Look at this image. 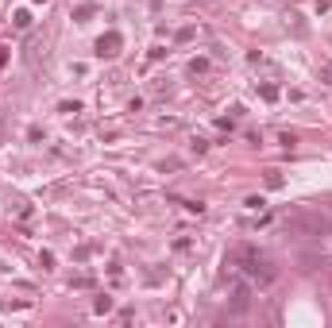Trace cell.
<instances>
[{
  "label": "cell",
  "instance_id": "4",
  "mask_svg": "<svg viewBox=\"0 0 332 328\" xmlns=\"http://www.w3.org/2000/svg\"><path fill=\"white\" fill-rule=\"evenodd\" d=\"M205 69H209V58H193L189 62V74H205Z\"/></svg>",
  "mask_w": 332,
  "mask_h": 328
},
{
  "label": "cell",
  "instance_id": "9",
  "mask_svg": "<svg viewBox=\"0 0 332 328\" xmlns=\"http://www.w3.org/2000/svg\"><path fill=\"white\" fill-rule=\"evenodd\" d=\"M4 62H8V46H0V69H4Z\"/></svg>",
  "mask_w": 332,
  "mask_h": 328
},
{
  "label": "cell",
  "instance_id": "10",
  "mask_svg": "<svg viewBox=\"0 0 332 328\" xmlns=\"http://www.w3.org/2000/svg\"><path fill=\"white\" fill-rule=\"evenodd\" d=\"M35 4H46V0H35Z\"/></svg>",
  "mask_w": 332,
  "mask_h": 328
},
{
  "label": "cell",
  "instance_id": "5",
  "mask_svg": "<svg viewBox=\"0 0 332 328\" xmlns=\"http://www.w3.org/2000/svg\"><path fill=\"white\" fill-rule=\"evenodd\" d=\"M16 27L27 31V27H31V12H16Z\"/></svg>",
  "mask_w": 332,
  "mask_h": 328
},
{
  "label": "cell",
  "instance_id": "2",
  "mask_svg": "<svg viewBox=\"0 0 332 328\" xmlns=\"http://www.w3.org/2000/svg\"><path fill=\"white\" fill-rule=\"evenodd\" d=\"M124 46V35L120 31H105L101 39H97V58H116Z\"/></svg>",
  "mask_w": 332,
  "mask_h": 328
},
{
  "label": "cell",
  "instance_id": "3",
  "mask_svg": "<svg viewBox=\"0 0 332 328\" xmlns=\"http://www.w3.org/2000/svg\"><path fill=\"white\" fill-rule=\"evenodd\" d=\"M244 208H247V213H263V208H267V201H263V197H247Z\"/></svg>",
  "mask_w": 332,
  "mask_h": 328
},
{
  "label": "cell",
  "instance_id": "8",
  "mask_svg": "<svg viewBox=\"0 0 332 328\" xmlns=\"http://www.w3.org/2000/svg\"><path fill=\"white\" fill-rule=\"evenodd\" d=\"M321 78H324V81L332 85V62H324V66H321Z\"/></svg>",
  "mask_w": 332,
  "mask_h": 328
},
{
  "label": "cell",
  "instance_id": "7",
  "mask_svg": "<svg viewBox=\"0 0 332 328\" xmlns=\"http://www.w3.org/2000/svg\"><path fill=\"white\" fill-rule=\"evenodd\" d=\"M259 93L267 97V101H278V89H274V85H259Z\"/></svg>",
  "mask_w": 332,
  "mask_h": 328
},
{
  "label": "cell",
  "instance_id": "1",
  "mask_svg": "<svg viewBox=\"0 0 332 328\" xmlns=\"http://www.w3.org/2000/svg\"><path fill=\"white\" fill-rule=\"evenodd\" d=\"M228 267L244 270V274L251 278L255 286L274 282V267H271V259H267V255H259L255 247H236V251H232V259H228Z\"/></svg>",
  "mask_w": 332,
  "mask_h": 328
},
{
  "label": "cell",
  "instance_id": "6",
  "mask_svg": "<svg viewBox=\"0 0 332 328\" xmlns=\"http://www.w3.org/2000/svg\"><path fill=\"white\" fill-rule=\"evenodd\" d=\"M93 309H97V313H108V309H112V297H97Z\"/></svg>",
  "mask_w": 332,
  "mask_h": 328
}]
</instances>
